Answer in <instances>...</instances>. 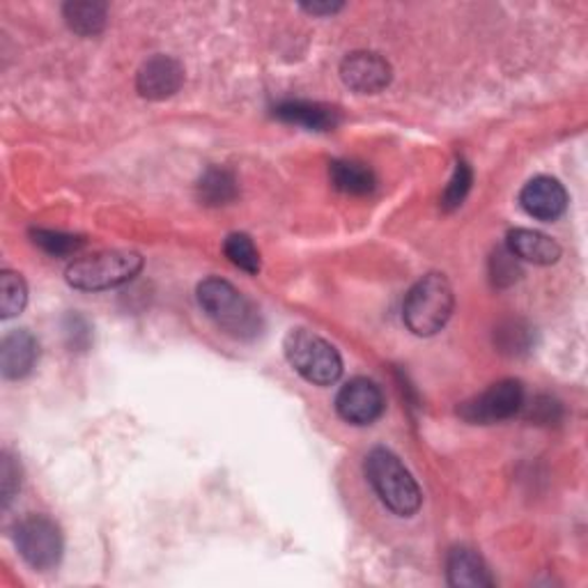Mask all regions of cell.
Returning <instances> with one entry per match:
<instances>
[{"instance_id":"obj_26","label":"cell","mask_w":588,"mask_h":588,"mask_svg":"<svg viewBox=\"0 0 588 588\" xmlns=\"http://www.w3.org/2000/svg\"><path fill=\"white\" fill-rule=\"evenodd\" d=\"M515 260L517 258L511 256V253H508V251H499L497 256L493 258V277H495V281L499 285H511V283L517 281L520 269H517Z\"/></svg>"},{"instance_id":"obj_23","label":"cell","mask_w":588,"mask_h":588,"mask_svg":"<svg viewBox=\"0 0 588 588\" xmlns=\"http://www.w3.org/2000/svg\"><path fill=\"white\" fill-rule=\"evenodd\" d=\"M499 345L508 355H520V351H526V347L532 345V331H528L520 320L506 322L497 331Z\"/></svg>"},{"instance_id":"obj_14","label":"cell","mask_w":588,"mask_h":588,"mask_svg":"<svg viewBox=\"0 0 588 588\" xmlns=\"http://www.w3.org/2000/svg\"><path fill=\"white\" fill-rule=\"evenodd\" d=\"M446 575L448 584L458 588L495 586V579L489 575L483 559L474 550H466V547H458V550L448 554Z\"/></svg>"},{"instance_id":"obj_17","label":"cell","mask_w":588,"mask_h":588,"mask_svg":"<svg viewBox=\"0 0 588 588\" xmlns=\"http://www.w3.org/2000/svg\"><path fill=\"white\" fill-rule=\"evenodd\" d=\"M240 187L234 175L226 168H209L199 182V199L207 207H221L238 199Z\"/></svg>"},{"instance_id":"obj_15","label":"cell","mask_w":588,"mask_h":588,"mask_svg":"<svg viewBox=\"0 0 588 588\" xmlns=\"http://www.w3.org/2000/svg\"><path fill=\"white\" fill-rule=\"evenodd\" d=\"M273 115L287 125H299L310 131L336 129L341 115L336 108H329L316 102H283L273 108Z\"/></svg>"},{"instance_id":"obj_2","label":"cell","mask_w":588,"mask_h":588,"mask_svg":"<svg viewBox=\"0 0 588 588\" xmlns=\"http://www.w3.org/2000/svg\"><path fill=\"white\" fill-rule=\"evenodd\" d=\"M453 287L442 273H427L409 290L402 304V318L417 336H435L453 316Z\"/></svg>"},{"instance_id":"obj_13","label":"cell","mask_w":588,"mask_h":588,"mask_svg":"<svg viewBox=\"0 0 588 588\" xmlns=\"http://www.w3.org/2000/svg\"><path fill=\"white\" fill-rule=\"evenodd\" d=\"M506 251L517 260L534 265H554L561 258V246L552 238L526 228H515L508 232Z\"/></svg>"},{"instance_id":"obj_20","label":"cell","mask_w":588,"mask_h":588,"mask_svg":"<svg viewBox=\"0 0 588 588\" xmlns=\"http://www.w3.org/2000/svg\"><path fill=\"white\" fill-rule=\"evenodd\" d=\"M33 244L42 248L49 256L63 258V256H74V253L81 251L86 246V240L78 238V234H67L61 230H42L37 228L30 232Z\"/></svg>"},{"instance_id":"obj_3","label":"cell","mask_w":588,"mask_h":588,"mask_svg":"<svg viewBox=\"0 0 588 588\" xmlns=\"http://www.w3.org/2000/svg\"><path fill=\"white\" fill-rule=\"evenodd\" d=\"M199 304L207 316L234 338H253L260 331V316L244 294L223 279L199 285Z\"/></svg>"},{"instance_id":"obj_5","label":"cell","mask_w":588,"mask_h":588,"mask_svg":"<svg viewBox=\"0 0 588 588\" xmlns=\"http://www.w3.org/2000/svg\"><path fill=\"white\" fill-rule=\"evenodd\" d=\"M283 351L287 363L310 384L331 386L343 375L338 349L306 329H292L285 336Z\"/></svg>"},{"instance_id":"obj_24","label":"cell","mask_w":588,"mask_h":588,"mask_svg":"<svg viewBox=\"0 0 588 588\" xmlns=\"http://www.w3.org/2000/svg\"><path fill=\"white\" fill-rule=\"evenodd\" d=\"M65 338H67V345L76 351H86L92 343V329L88 324L86 318L76 316V312H72V316H67L65 320Z\"/></svg>"},{"instance_id":"obj_22","label":"cell","mask_w":588,"mask_h":588,"mask_svg":"<svg viewBox=\"0 0 588 588\" xmlns=\"http://www.w3.org/2000/svg\"><path fill=\"white\" fill-rule=\"evenodd\" d=\"M472 180L474 178H472V168H469V164L458 162L453 178H450V182H448V187H446V191L442 195V207L446 212H453L464 203L469 189H472Z\"/></svg>"},{"instance_id":"obj_4","label":"cell","mask_w":588,"mask_h":588,"mask_svg":"<svg viewBox=\"0 0 588 588\" xmlns=\"http://www.w3.org/2000/svg\"><path fill=\"white\" fill-rule=\"evenodd\" d=\"M143 258L133 251H102L94 256L74 260L65 277L67 283L84 292H102L117 285H125L139 277Z\"/></svg>"},{"instance_id":"obj_19","label":"cell","mask_w":588,"mask_h":588,"mask_svg":"<svg viewBox=\"0 0 588 588\" xmlns=\"http://www.w3.org/2000/svg\"><path fill=\"white\" fill-rule=\"evenodd\" d=\"M28 302V287L22 279V273H14L10 269L0 277V316L5 320L18 316Z\"/></svg>"},{"instance_id":"obj_18","label":"cell","mask_w":588,"mask_h":588,"mask_svg":"<svg viewBox=\"0 0 588 588\" xmlns=\"http://www.w3.org/2000/svg\"><path fill=\"white\" fill-rule=\"evenodd\" d=\"M63 12H65L67 26L84 37L102 33L106 26L104 3H67Z\"/></svg>"},{"instance_id":"obj_10","label":"cell","mask_w":588,"mask_h":588,"mask_svg":"<svg viewBox=\"0 0 588 588\" xmlns=\"http://www.w3.org/2000/svg\"><path fill=\"white\" fill-rule=\"evenodd\" d=\"M184 84V69L168 55H154L139 69L136 88L139 94L152 102H162L178 92Z\"/></svg>"},{"instance_id":"obj_25","label":"cell","mask_w":588,"mask_h":588,"mask_svg":"<svg viewBox=\"0 0 588 588\" xmlns=\"http://www.w3.org/2000/svg\"><path fill=\"white\" fill-rule=\"evenodd\" d=\"M18 466L10 453H3V464H0V489H3V506L8 508L18 489Z\"/></svg>"},{"instance_id":"obj_6","label":"cell","mask_w":588,"mask_h":588,"mask_svg":"<svg viewBox=\"0 0 588 588\" xmlns=\"http://www.w3.org/2000/svg\"><path fill=\"white\" fill-rule=\"evenodd\" d=\"M18 554L35 571H51L63 559V534L47 515H28L14 528Z\"/></svg>"},{"instance_id":"obj_7","label":"cell","mask_w":588,"mask_h":588,"mask_svg":"<svg viewBox=\"0 0 588 588\" xmlns=\"http://www.w3.org/2000/svg\"><path fill=\"white\" fill-rule=\"evenodd\" d=\"M524 407V386L517 380H501L481 396L460 405V417L466 423H499L513 419Z\"/></svg>"},{"instance_id":"obj_1","label":"cell","mask_w":588,"mask_h":588,"mask_svg":"<svg viewBox=\"0 0 588 588\" xmlns=\"http://www.w3.org/2000/svg\"><path fill=\"white\" fill-rule=\"evenodd\" d=\"M366 476L382 503L400 517H411L421 508V489L396 453L372 448L366 458Z\"/></svg>"},{"instance_id":"obj_21","label":"cell","mask_w":588,"mask_h":588,"mask_svg":"<svg viewBox=\"0 0 588 588\" xmlns=\"http://www.w3.org/2000/svg\"><path fill=\"white\" fill-rule=\"evenodd\" d=\"M223 251L234 267L244 269L246 273L260 271V253L248 234H244V232L230 234V238L223 242Z\"/></svg>"},{"instance_id":"obj_11","label":"cell","mask_w":588,"mask_h":588,"mask_svg":"<svg viewBox=\"0 0 588 588\" xmlns=\"http://www.w3.org/2000/svg\"><path fill=\"white\" fill-rule=\"evenodd\" d=\"M520 203L528 217L538 221H557L567 207V193L559 180L540 175V178L526 182L520 193Z\"/></svg>"},{"instance_id":"obj_12","label":"cell","mask_w":588,"mask_h":588,"mask_svg":"<svg viewBox=\"0 0 588 588\" xmlns=\"http://www.w3.org/2000/svg\"><path fill=\"white\" fill-rule=\"evenodd\" d=\"M39 357V345L26 329L10 331L0 345V368L8 380H24L30 375Z\"/></svg>"},{"instance_id":"obj_9","label":"cell","mask_w":588,"mask_h":588,"mask_svg":"<svg viewBox=\"0 0 588 588\" xmlns=\"http://www.w3.org/2000/svg\"><path fill=\"white\" fill-rule=\"evenodd\" d=\"M341 78L349 90L359 94H375L391 84V65L378 53L357 51L343 61Z\"/></svg>"},{"instance_id":"obj_16","label":"cell","mask_w":588,"mask_h":588,"mask_svg":"<svg viewBox=\"0 0 588 588\" xmlns=\"http://www.w3.org/2000/svg\"><path fill=\"white\" fill-rule=\"evenodd\" d=\"M329 175H331L333 187L347 195H366L378 184L375 172L359 162H347V159L333 162L329 168Z\"/></svg>"},{"instance_id":"obj_8","label":"cell","mask_w":588,"mask_h":588,"mask_svg":"<svg viewBox=\"0 0 588 588\" xmlns=\"http://www.w3.org/2000/svg\"><path fill=\"white\" fill-rule=\"evenodd\" d=\"M336 409L338 417L351 425H370L384 414V394L372 380H349L341 388Z\"/></svg>"},{"instance_id":"obj_27","label":"cell","mask_w":588,"mask_h":588,"mask_svg":"<svg viewBox=\"0 0 588 588\" xmlns=\"http://www.w3.org/2000/svg\"><path fill=\"white\" fill-rule=\"evenodd\" d=\"M528 417L540 423H552V421H559L561 407L552 398H538L536 405H532V414Z\"/></svg>"},{"instance_id":"obj_28","label":"cell","mask_w":588,"mask_h":588,"mask_svg":"<svg viewBox=\"0 0 588 588\" xmlns=\"http://www.w3.org/2000/svg\"><path fill=\"white\" fill-rule=\"evenodd\" d=\"M304 10L310 14H333L341 10V5H304Z\"/></svg>"}]
</instances>
